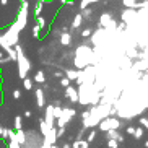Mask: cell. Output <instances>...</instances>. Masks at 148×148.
Wrapping results in <instances>:
<instances>
[{"label": "cell", "instance_id": "6da1fadb", "mask_svg": "<svg viewBox=\"0 0 148 148\" xmlns=\"http://www.w3.org/2000/svg\"><path fill=\"white\" fill-rule=\"evenodd\" d=\"M73 64L77 69L83 70L90 67L91 64H95V57H93V49L88 44H82L75 49V56H73Z\"/></svg>", "mask_w": 148, "mask_h": 148}, {"label": "cell", "instance_id": "7a4b0ae2", "mask_svg": "<svg viewBox=\"0 0 148 148\" xmlns=\"http://www.w3.org/2000/svg\"><path fill=\"white\" fill-rule=\"evenodd\" d=\"M16 44H20V31L15 26V23H12V25L5 29L3 34H0V47L8 54Z\"/></svg>", "mask_w": 148, "mask_h": 148}, {"label": "cell", "instance_id": "3957f363", "mask_svg": "<svg viewBox=\"0 0 148 148\" xmlns=\"http://www.w3.org/2000/svg\"><path fill=\"white\" fill-rule=\"evenodd\" d=\"M15 52H16V67H18V77L20 78H26L28 73H29L31 70V62L29 59L26 57V54H25V49H23L21 44H16L15 46Z\"/></svg>", "mask_w": 148, "mask_h": 148}, {"label": "cell", "instance_id": "277c9868", "mask_svg": "<svg viewBox=\"0 0 148 148\" xmlns=\"http://www.w3.org/2000/svg\"><path fill=\"white\" fill-rule=\"evenodd\" d=\"M28 18H29V2L25 0V2H21V7H20V10H18V13H16V20L13 21L20 33L26 28Z\"/></svg>", "mask_w": 148, "mask_h": 148}, {"label": "cell", "instance_id": "5b68a950", "mask_svg": "<svg viewBox=\"0 0 148 148\" xmlns=\"http://www.w3.org/2000/svg\"><path fill=\"white\" fill-rule=\"evenodd\" d=\"M42 135L38 130H25V143L21 148H41Z\"/></svg>", "mask_w": 148, "mask_h": 148}, {"label": "cell", "instance_id": "8992f818", "mask_svg": "<svg viewBox=\"0 0 148 148\" xmlns=\"http://www.w3.org/2000/svg\"><path fill=\"white\" fill-rule=\"evenodd\" d=\"M125 125V122H122L119 117H106L98 124V129L101 132H108V130H119Z\"/></svg>", "mask_w": 148, "mask_h": 148}, {"label": "cell", "instance_id": "52a82bcc", "mask_svg": "<svg viewBox=\"0 0 148 148\" xmlns=\"http://www.w3.org/2000/svg\"><path fill=\"white\" fill-rule=\"evenodd\" d=\"M77 116V109L73 108H64L62 106V114H60V117L56 119V124L54 125L57 127V129H60V127H67L69 125V122L72 121V119Z\"/></svg>", "mask_w": 148, "mask_h": 148}, {"label": "cell", "instance_id": "ba28073f", "mask_svg": "<svg viewBox=\"0 0 148 148\" xmlns=\"http://www.w3.org/2000/svg\"><path fill=\"white\" fill-rule=\"evenodd\" d=\"M137 16H138V12H137V10H134V8H125L121 13L122 23H125L127 26H130L132 23L137 21Z\"/></svg>", "mask_w": 148, "mask_h": 148}, {"label": "cell", "instance_id": "9c48e42d", "mask_svg": "<svg viewBox=\"0 0 148 148\" xmlns=\"http://www.w3.org/2000/svg\"><path fill=\"white\" fill-rule=\"evenodd\" d=\"M64 96H65L70 103H78V90H77V86H73V85H69V86L65 88V95Z\"/></svg>", "mask_w": 148, "mask_h": 148}, {"label": "cell", "instance_id": "30bf717a", "mask_svg": "<svg viewBox=\"0 0 148 148\" xmlns=\"http://www.w3.org/2000/svg\"><path fill=\"white\" fill-rule=\"evenodd\" d=\"M52 109H54L52 104H46V108H44V117L42 119L49 127H54V124H56V119L52 116Z\"/></svg>", "mask_w": 148, "mask_h": 148}, {"label": "cell", "instance_id": "8fae6325", "mask_svg": "<svg viewBox=\"0 0 148 148\" xmlns=\"http://www.w3.org/2000/svg\"><path fill=\"white\" fill-rule=\"evenodd\" d=\"M34 96H36V106H38L39 109L46 108V95H44L42 88H36Z\"/></svg>", "mask_w": 148, "mask_h": 148}, {"label": "cell", "instance_id": "7c38bea8", "mask_svg": "<svg viewBox=\"0 0 148 148\" xmlns=\"http://www.w3.org/2000/svg\"><path fill=\"white\" fill-rule=\"evenodd\" d=\"M104 134H106V140H116L117 143H124V140H125V137L121 135L119 130H108Z\"/></svg>", "mask_w": 148, "mask_h": 148}, {"label": "cell", "instance_id": "4fadbf2b", "mask_svg": "<svg viewBox=\"0 0 148 148\" xmlns=\"http://www.w3.org/2000/svg\"><path fill=\"white\" fill-rule=\"evenodd\" d=\"M60 44L64 47H72V44H73V36L70 34V33H60Z\"/></svg>", "mask_w": 148, "mask_h": 148}, {"label": "cell", "instance_id": "5bb4252c", "mask_svg": "<svg viewBox=\"0 0 148 148\" xmlns=\"http://www.w3.org/2000/svg\"><path fill=\"white\" fill-rule=\"evenodd\" d=\"M82 25H83V18H82V15L80 13H77L73 16V21H72V26H70V34H72V33H75V31L77 29H80V28H82Z\"/></svg>", "mask_w": 148, "mask_h": 148}, {"label": "cell", "instance_id": "9a60e30c", "mask_svg": "<svg viewBox=\"0 0 148 148\" xmlns=\"http://www.w3.org/2000/svg\"><path fill=\"white\" fill-rule=\"evenodd\" d=\"M64 77L70 82H75L77 77H78V70H73V69H65L64 70Z\"/></svg>", "mask_w": 148, "mask_h": 148}, {"label": "cell", "instance_id": "2e32d148", "mask_svg": "<svg viewBox=\"0 0 148 148\" xmlns=\"http://www.w3.org/2000/svg\"><path fill=\"white\" fill-rule=\"evenodd\" d=\"M34 83H46V73H44V70H38L36 72V75H34V80H33Z\"/></svg>", "mask_w": 148, "mask_h": 148}, {"label": "cell", "instance_id": "e0dca14e", "mask_svg": "<svg viewBox=\"0 0 148 148\" xmlns=\"http://www.w3.org/2000/svg\"><path fill=\"white\" fill-rule=\"evenodd\" d=\"M72 148H90V143H88L86 140L80 138V140H75L73 143H72Z\"/></svg>", "mask_w": 148, "mask_h": 148}, {"label": "cell", "instance_id": "ac0fdd59", "mask_svg": "<svg viewBox=\"0 0 148 148\" xmlns=\"http://www.w3.org/2000/svg\"><path fill=\"white\" fill-rule=\"evenodd\" d=\"M80 15H82L83 21H90V20H91V15H93V10L88 7V8L82 10V12H80Z\"/></svg>", "mask_w": 148, "mask_h": 148}, {"label": "cell", "instance_id": "d6986e66", "mask_svg": "<svg viewBox=\"0 0 148 148\" xmlns=\"http://www.w3.org/2000/svg\"><path fill=\"white\" fill-rule=\"evenodd\" d=\"M15 137H16V142H18V145L20 147H23V143H25V130H16L15 132Z\"/></svg>", "mask_w": 148, "mask_h": 148}, {"label": "cell", "instance_id": "ffe728a7", "mask_svg": "<svg viewBox=\"0 0 148 148\" xmlns=\"http://www.w3.org/2000/svg\"><path fill=\"white\" fill-rule=\"evenodd\" d=\"M23 88H25V90H28V91H31V90H33V88H34V82H33V80L31 78H23Z\"/></svg>", "mask_w": 148, "mask_h": 148}, {"label": "cell", "instance_id": "44dd1931", "mask_svg": "<svg viewBox=\"0 0 148 148\" xmlns=\"http://www.w3.org/2000/svg\"><path fill=\"white\" fill-rule=\"evenodd\" d=\"M13 125H15V132L21 130V129H23V119H21V116H16V117L13 119Z\"/></svg>", "mask_w": 148, "mask_h": 148}, {"label": "cell", "instance_id": "7402d4cb", "mask_svg": "<svg viewBox=\"0 0 148 148\" xmlns=\"http://www.w3.org/2000/svg\"><path fill=\"white\" fill-rule=\"evenodd\" d=\"M96 135H98V130L96 129H90V132H88V137L85 140H86L88 143H91V142H95L96 140Z\"/></svg>", "mask_w": 148, "mask_h": 148}, {"label": "cell", "instance_id": "603a6c76", "mask_svg": "<svg viewBox=\"0 0 148 148\" xmlns=\"http://www.w3.org/2000/svg\"><path fill=\"white\" fill-rule=\"evenodd\" d=\"M143 134H145V130L142 129V127H135V132H134V135H132V137H134L135 140H140L142 137H143Z\"/></svg>", "mask_w": 148, "mask_h": 148}, {"label": "cell", "instance_id": "cb8c5ba5", "mask_svg": "<svg viewBox=\"0 0 148 148\" xmlns=\"http://www.w3.org/2000/svg\"><path fill=\"white\" fill-rule=\"evenodd\" d=\"M36 25L39 26V29H41V31H42L44 28L47 26V23H46V20H44V18L41 16V15H39V16H36Z\"/></svg>", "mask_w": 148, "mask_h": 148}, {"label": "cell", "instance_id": "d4e9b609", "mask_svg": "<svg viewBox=\"0 0 148 148\" xmlns=\"http://www.w3.org/2000/svg\"><path fill=\"white\" fill-rule=\"evenodd\" d=\"M31 34H33V38H34V39H39V38H41V29H39V26H38V25H34V26H33Z\"/></svg>", "mask_w": 148, "mask_h": 148}, {"label": "cell", "instance_id": "484cf974", "mask_svg": "<svg viewBox=\"0 0 148 148\" xmlns=\"http://www.w3.org/2000/svg\"><path fill=\"white\" fill-rule=\"evenodd\" d=\"M138 0H122V5L125 7V8H135V3H137Z\"/></svg>", "mask_w": 148, "mask_h": 148}, {"label": "cell", "instance_id": "4316f807", "mask_svg": "<svg viewBox=\"0 0 148 148\" xmlns=\"http://www.w3.org/2000/svg\"><path fill=\"white\" fill-rule=\"evenodd\" d=\"M42 5H44L42 2H36V5H34V18L41 15V12H42Z\"/></svg>", "mask_w": 148, "mask_h": 148}, {"label": "cell", "instance_id": "83f0119b", "mask_svg": "<svg viewBox=\"0 0 148 148\" xmlns=\"http://www.w3.org/2000/svg\"><path fill=\"white\" fill-rule=\"evenodd\" d=\"M80 33H82V38H86V39H88V38L93 34V29H91V28H85V29H82Z\"/></svg>", "mask_w": 148, "mask_h": 148}, {"label": "cell", "instance_id": "f1b7e54d", "mask_svg": "<svg viewBox=\"0 0 148 148\" xmlns=\"http://www.w3.org/2000/svg\"><path fill=\"white\" fill-rule=\"evenodd\" d=\"M0 138H3V140L8 138V134H7V127L2 125V124H0Z\"/></svg>", "mask_w": 148, "mask_h": 148}, {"label": "cell", "instance_id": "f546056e", "mask_svg": "<svg viewBox=\"0 0 148 148\" xmlns=\"http://www.w3.org/2000/svg\"><path fill=\"white\" fill-rule=\"evenodd\" d=\"M138 122H140V127L142 129H147L148 130V117H140Z\"/></svg>", "mask_w": 148, "mask_h": 148}, {"label": "cell", "instance_id": "4dcf8cb0", "mask_svg": "<svg viewBox=\"0 0 148 148\" xmlns=\"http://www.w3.org/2000/svg\"><path fill=\"white\" fill-rule=\"evenodd\" d=\"M60 114H62V108H54V109H52L54 119H59V117H60Z\"/></svg>", "mask_w": 148, "mask_h": 148}, {"label": "cell", "instance_id": "1f68e13d", "mask_svg": "<svg viewBox=\"0 0 148 148\" xmlns=\"http://www.w3.org/2000/svg\"><path fill=\"white\" fill-rule=\"evenodd\" d=\"M67 132V127H60V129H57V138H62Z\"/></svg>", "mask_w": 148, "mask_h": 148}, {"label": "cell", "instance_id": "d6a6232c", "mask_svg": "<svg viewBox=\"0 0 148 148\" xmlns=\"http://www.w3.org/2000/svg\"><path fill=\"white\" fill-rule=\"evenodd\" d=\"M88 5H90V0H80V12L82 10H85V8H88Z\"/></svg>", "mask_w": 148, "mask_h": 148}, {"label": "cell", "instance_id": "836d02e7", "mask_svg": "<svg viewBox=\"0 0 148 148\" xmlns=\"http://www.w3.org/2000/svg\"><path fill=\"white\" fill-rule=\"evenodd\" d=\"M69 85H72V82H70V80H67L65 77H62V78H60V86L62 88H67Z\"/></svg>", "mask_w": 148, "mask_h": 148}, {"label": "cell", "instance_id": "e575fe53", "mask_svg": "<svg viewBox=\"0 0 148 148\" xmlns=\"http://www.w3.org/2000/svg\"><path fill=\"white\" fill-rule=\"evenodd\" d=\"M108 148H119V143L116 140H108Z\"/></svg>", "mask_w": 148, "mask_h": 148}, {"label": "cell", "instance_id": "d590c367", "mask_svg": "<svg viewBox=\"0 0 148 148\" xmlns=\"http://www.w3.org/2000/svg\"><path fill=\"white\" fill-rule=\"evenodd\" d=\"M21 98V93H20V90H13V99H20Z\"/></svg>", "mask_w": 148, "mask_h": 148}, {"label": "cell", "instance_id": "8d00e7d4", "mask_svg": "<svg viewBox=\"0 0 148 148\" xmlns=\"http://www.w3.org/2000/svg\"><path fill=\"white\" fill-rule=\"evenodd\" d=\"M125 130H127V134H129V135H134L135 127H134V125H127V129H125Z\"/></svg>", "mask_w": 148, "mask_h": 148}, {"label": "cell", "instance_id": "74e56055", "mask_svg": "<svg viewBox=\"0 0 148 148\" xmlns=\"http://www.w3.org/2000/svg\"><path fill=\"white\" fill-rule=\"evenodd\" d=\"M52 106H54V108H62V101L60 99H54Z\"/></svg>", "mask_w": 148, "mask_h": 148}, {"label": "cell", "instance_id": "f35d334b", "mask_svg": "<svg viewBox=\"0 0 148 148\" xmlns=\"http://www.w3.org/2000/svg\"><path fill=\"white\" fill-rule=\"evenodd\" d=\"M60 3H64V5H67V3H69V5H73L75 0H60Z\"/></svg>", "mask_w": 148, "mask_h": 148}, {"label": "cell", "instance_id": "ab89813d", "mask_svg": "<svg viewBox=\"0 0 148 148\" xmlns=\"http://www.w3.org/2000/svg\"><path fill=\"white\" fill-rule=\"evenodd\" d=\"M31 116H33V112H31L29 109H26V111H25V117H28V119H29Z\"/></svg>", "mask_w": 148, "mask_h": 148}, {"label": "cell", "instance_id": "60d3db41", "mask_svg": "<svg viewBox=\"0 0 148 148\" xmlns=\"http://www.w3.org/2000/svg\"><path fill=\"white\" fill-rule=\"evenodd\" d=\"M59 148H72V143H70V142H65V143L62 145V147H59Z\"/></svg>", "mask_w": 148, "mask_h": 148}, {"label": "cell", "instance_id": "b9f144b4", "mask_svg": "<svg viewBox=\"0 0 148 148\" xmlns=\"http://www.w3.org/2000/svg\"><path fill=\"white\" fill-rule=\"evenodd\" d=\"M54 77H57V78H62V77H64V73H62V72H54Z\"/></svg>", "mask_w": 148, "mask_h": 148}, {"label": "cell", "instance_id": "7bdbcfd3", "mask_svg": "<svg viewBox=\"0 0 148 148\" xmlns=\"http://www.w3.org/2000/svg\"><path fill=\"white\" fill-rule=\"evenodd\" d=\"M8 2H10V0H0V5H3V7H7V5H8Z\"/></svg>", "mask_w": 148, "mask_h": 148}, {"label": "cell", "instance_id": "ee69618b", "mask_svg": "<svg viewBox=\"0 0 148 148\" xmlns=\"http://www.w3.org/2000/svg\"><path fill=\"white\" fill-rule=\"evenodd\" d=\"M99 2H103V0H90V5H95V3H99Z\"/></svg>", "mask_w": 148, "mask_h": 148}, {"label": "cell", "instance_id": "f6af8a7d", "mask_svg": "<svg viewBox=\"0 0 148 148\" xmlns=\"http://www.w3.org/2000/svg\"><path fill=\"white\" fill-rule=\"evenodd\" d=\"M36 2H42V3H49V2H52V0H36Z\"/></svg>", "mask_w": 148, "mask_h": 148}, {"label": "cell", "instance_id": "bcb514c9", "mask_svg": "<svg viewBox=\"0 0 148 148\" xmlns=\"http://www.w3.org/2000/svg\"><path fill=\"white\" fill-rule=\"evenodd\" d=\"M145 148H148V138L145 140Z\"/></svg>", "mask_w": 148, "mask_h": 148}, {"label": "cell", "instance_id": "7dc6e473", "mask_svg": "<svg viewBox=\"0 0 148 148\" xmlns=\"http://www.w3.org/2000/svg\"><path fill=\"white\" fill-rule=\"evenodd\" d=\"M142 2H148V0H142Z\"/></svg>", "mask_w": 148, "mask_h": 148}, {"label": "cell", "instance_id": "c3c4849f", "mask_svg": "<svg viewBox=\"0 0 148 148\" xmlns=\"http://www.w3.org/2000/svg\"><path fill=\"white\" fill-rule=\"evenodd\" d=\"M21 2H25V0H21Z\"/></svg>", "mask_w": 148, "mask_h": 148}]
</instances>
